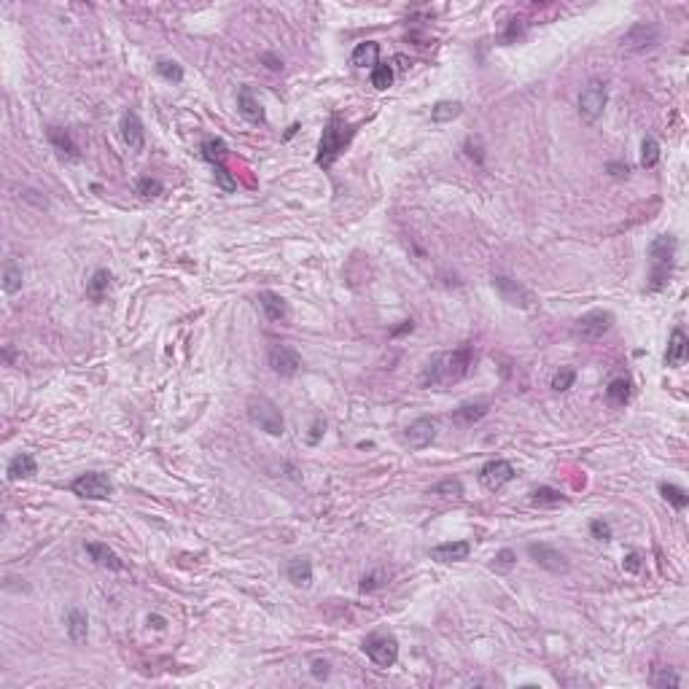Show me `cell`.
<instances>
[{
  "label": "cell",
  "mask_w": 689,
  "mask_h": 689,
  "mask_svg": "<svg viewBox=\"0 0 689 689\" xmlns=\"http://www.w3.org/2000/svg\"><path fill=\"white\" fill-rule=\"evenodd\" d=\"M528 554H530V560L536 566H541L544 571H550V574H568L571 571V563H568L566 554L560 552V550H554V547H550V544H530Z\"/></svg>",
  "instance_id": "cell-11"
},
{
  "label": "cell",
  "mask_w": 689,
  "mask_h": 689,
  "mask_svg": "<svg viewBox=\"0 0 689 689\" xmlns=\"http://www.w3.org/2000/svg\"><path fill=\"white\" fill-rule=\"evenodd\" d=\"M248 420L264 433H270V436H283L285 433L283 412L267 396H251L248 399Z\"/></svg>",
  "instance_id": "cell-4"
},
{
  "label": "cell",
  "mask_w": 689,
  "mask_h": 689,
  "mask_svg": "<svg viewBox=\"0 0 689 689\" xmlns=\"http://www.w3.org/2000/svg\"><path fill=\"white\" fill-rule=\"evenodd\" d=\"M213 176H216V183L224 191H234V189H237V181H234V176H232L229 167H227L224 162H216V164H213Z\"/></svg>",
  "instance_id": "cell-40"
},
{
  "label": "cell",
  "mask_w": 689,
  "mask_h": 689,
  "mask_svg": "<svg viewBox=\"0 0 689 689\" xmlns=\"http://www.w3.org/2000/svg\"><path fill=\"white\" fill-rule=\"evenodd\" d=\"M479 485L485 487V490H501L503 485H509L512 482L514 477H517V472H514V466L509 463V460H501V458H496V460H487L485 466L479 469Z\"/></svg>",
  "instance_id": "cell-10"
},
{
  "label": "cell",
  "mask_w": 689,
  "mask_h": 689,
  "mask_svg": "<svg viewBox=\"0 0 689 689\" xmlns=\"http://www.w3.org/2000/svg\"><path fill=\"white\" fill-rule=\"evenodd\" d=\"M324 433H326V420L321 418V415H318V418L312 420V426H310V433H307V442H310V445H318V442H321V436H324Z\"/></svg>",
  "instance_id": "cell-46"
},
{
  "label": "cell",
  "mask_w": 689,
  "mask_h": 689,
  "mask_svg": "<svg viewBox=\"0 0 689 689\" xmlns=\"http://www.w3.org/2000/svg\"><path fill=\"white\" fill-rule=\"evenodd\" d=\"M237 110H240L251 124H264V106L258 103V97L254 95L251 86H243V89L237 92Z\"/></svg>",
  "instance_id": "cell-19"
},
{
  "label": "cell",
  "mask_w": 689,
  "mask_h": 689,
  "mask_svg": "<svg viewBox=\"0 0 689 689\" xmlns=\"http://www.w3.org/2000/svg\"><path fill=\"white\" fill-rule=\"evenodd\" d=\"M361 649L366 651V657L375 662V665H380V668H391L399 660V641L391 633L366 635Z\"/></svg>",
  "instance_id": "cell-5"
},
{
  "label": "cell",
  "mask_w": 689,
  "mask_h": 689,
  "mask_svg": "<svg viewBox=\"0 0 689 689\" xmlns=\"http://www.w3.org/2000/svg\"><path fill=\"white\" fill-rule=\"evenodd\" d=\"M119 130H122L124 143L130 146L132 151H143L146 146V130H143V122L137 116L135 110H124L122 122H119Z\"/></svg>",
  "instance_id": "cell-15"
},
{
  "label": "cell",
  "mask_w": 689,
  "mask_h": 689,
  "mask_svg": "<svg viewBox=\"0 0 689 689\" xmlns=\"http://www.w3.org/2000/svg\"><path fill=\"white\" fill-rule=\"evenodd\" d=\"M436 431H439V420L436 418H418L415 423H409L404 439L412 450H423V447H428L436 439Z\"/></svg>",
  "instance_id": "cell-14"
},
{
  "label": "cell",
  "mask_w": 689,
  "mask_h": 689,
  "mask_svg": "<svg viewBox=\"0 0 689 689\" xmlns=\"http://www.w3.org/2000/svg\"><path fill=\"white\" fill-rule=\"evenodd\" d=\"M606 399L611 406H625L630 402V380L627 377H617L608 382L606 388Z\"/></svg>",
  "instance_id": "cell-29"
},
{
  "label": "cell",
  "mask_w": 689,
  "mask_h": 689,
  "mask_svg": "<svg viewBox=\"0 0 689 689\" xmlns=\"http://www.w3.org/2000/svg\"><path fill=\"white\" fill-rule=\"evenodd\" d=\"M203 156L210 164L224 162V156H227V143H224V140H218V137L205 140V143H203Z\"/></svg>",
  "instance_id": "cell-35"
},
{
  "label": "cell",
  "mask_w": 689,
  "mask_h": 689,
  "mask_svg": "<svg viewBox=\"0 0 689 689\" xmlns=\"http://www.w3.org/2000/svg\"><path fill=\"white\" fill-rule=\"evenodd\" d=\"M433 496H445V499H460L463 496V482L460 479H445L439 485L431 487Z\"/></svg>",
  "instance_id": "cell-39"
},
{
  "label": "cell",
  "mask_w": 689,
  "mask_h": 689,
  "mask_svg": "<svg viewBox=\"0 0 689 689\" xmlns=\"http://www.w3.org/2000/svg\"><path fill=\"white\" fill-rule=\"evenodd\" d=\"M590 536H593L595 541H600V544H606V541H611V525H608L606 520H593L590 523Z\"/></svg>",
  "instance_id": "cell-43"
},
{
  "label": "cell",
  "mask_w": 689,
  "mask_h": 689,
  "mask_svg": "<svg viewBox=\"0 0 689 689\" xmlns=\"http://www.w3.org/2000/svg\"><path fill=\"white\" fill-rule=\"evenodd\" d=\"M149 625L154 627V630H164V625H167V622H164L162 617H156V614H151V617H149Z\"/></svg>",
  "instance_id": "cell-49"
},
{
  "label": "cell",
  "mask_w": 689,
  "mask_h": 689,
  "mask_svg": "<svg viewBox=\"0 0 689 689\" xmlns=\"http://www.w3.org/2000/svg\"><path fill=\"white\" fill-rule=\"evenodd\" d=\"M310 673H312V678H318V681H326V678L331 676V665H329V660H312Z\"/></svg>",
  "instance_id": "cell-47"
},
{
  "label": "cell",
  "mask_w": 689,
  "mask_h": 689,
  "mask_svg": "<svg viewBox=\"0 0 689 689\" xmlns=\"http://www.w3.org/2000/svg\"><path fill=\"white\" fill-rule=\"evenodd\" d=\"M353 130L351 124H345L339 116H331L329 124L324 127V135H321V143H318V156L315 162L321 164L324 170H329L331 164L337 162V156L345 151V146L353 140Z\"/></svg>",
  "instance_id": "cell-2"
},
{
  "label": "cell",
  "mask_w": 689,
  "mask_h": 689,
  "mask_svg": "<svg viewBox=\"0 0 689 689\" xmlns=\"http://www.w3.org/2000/svg\"><path fill=\"white\" fill-rule=\"evenodd\" d=\"M162 181L159 178H151V176H146V178H137V183H135V191L143 197V200H154V197H159L162 194Z\"/></svg>",
  "instance_id": "cell-34"
},
{
  "label": "cell",
  "mask_w": 689,
  "mask_h": 689,
  "mask_svg": "<svg viewBox=\"0 0 689 689\" xmlns=\"http://www.w3.org/2000/svg\"><path fill=\"white\" fill-rule=\"evenodd\" d=\"M369 79H372V86L382 92V89H388V86L393 84V68L391 65H380L377 62V65L372 68V76H369Z\"/></svg>",
  "instance_id": "cell-37"
},
{
  "label": "cell",
  "mask_w": 689,
  "mask_h": 689,
  "mask_svg": "<svg viewBox=\"0 0 689 689\" xmlns=\"http://www.w3.org/2000/svg\"><path fill=\"white\" fill-rule=\"evenodd\" d=\"M472 554V544L469 541H442L431 550V557L439 560V563H458V560H466Z\"/></svg>",
  "instance_id": "cell-17"
},
{
  "label": "cell",
  "mask_w": 689,
  "mask_h": 689,
  "mask_svg": "<svg viewBox=\"0 0 689 689\" xmlns=\"http://www.w3.org/2000/svg\"><path fill=\"white\" fill-rule=\"evenodd\" d=\"M657 41H660V28L654 22H638L625 33L622 49L625 52H644V49H651Z\"/></svg>",
  "instance_id": "cell-12"
},
{
  "label": "cell",
  "mask_w": 689,
  "mask_h": 689,
  "mask_svg": "<svg viewBox=\"0 0 689 689\" xmlns=\"http://www.w3.org/2000/svg\"><path fill=\"white\" fill-rule=\"evenodd\" d=\"M385 584V571H372V574H366L364 579H361V584H358V590L361 593H375V590H380Z\"/></svg>",
  "instance_id": "cell-41"
},
{
  "label": "cell",
  "mask_w": 689,
  "mask_h": 689,
  "mask_svg": "<svg viewBox=\"0 0 689 689\" xmlns=\"http://www.w3.org/2000/svg\"><path fill=\"white\" fill-rule=\"evenodd\" d=\"M46 137H49V143L55 146V151L62 156V159L76 162V159L81 156V154H79V146H76V140H73V135H70L65 127H49Z\"/></svg>",
  "instance_id": "cell-16"
},
{
  "label": "cell",
  "mask_w": 689,
  "mask_h": 689,
  "mask_svg": "<svg viewBox=\"0 0 689 689\" xmlns=\"http://www.w3.org/2000/svg\"><path fill=\"white\" fill-rule=\"evenodd\" d=\"M65 625H68V635L76 641V644L86 641V633H89V620H86V614H84L81 608H70L68 617H65Z\"/></svg>",
  "instance_id": "cell-27"
},
{
  "label": "cell",
  "mask_w": 689,
  "mask_h": 689,
  "mask_svg": "<svg viewBox=\"0 0 689 689\" xmlns=\"http://www.w3.org/2000/svg\"><path fill=\"white\" fill-rule=\"evenodd\" d=\"M608 170H611V176H614V178H627V173H630V170H627V164H617V162L608 164Z\"/></svg>",
  "instance_id": "cell-48"
},
{
  "label": "cell",
  "mask_w": 689,
  "mask_h": 689,
  "mask_svg": "<svg viewBox=\"0 0 689 689\" xmlns=\"http://www.w3.org/2000/svg\"><path fill=\"white\" fill-rule=\"evenodd\" d=\"M84 550H86V554H89V557H92V560H95V563L100 568H108V571H124V560L116 552H113V550H110L108 544H100V541H89V544H86Z\"/></svg>",
  "instance_id": "cell-18"
},
{
  "label": "cell",
  "mask_w": 689,
  "mask_h": 689,
  "mask_svg": "<svg viewBox=\"0 0 689 689\" xmlns=\"http://www.w3.org/2000/svg\"><path fill=\"white\" fill-rule=\"evenodd\" d=\"M285 576H288L291 584H297V587H307L312 581V563L307 557H294V560H288Z\"/></svg>",
  "instance_id": "cell-24"
},
{
  "label": "cell",
  "mask_w": 689,
  "mask_h": 689,
  "mask_svg": "<svg viewBox=\"0 0 689 689\" xmlns=\"http://www.w3.org/2000/svg\"><path fill=\"white\" fill-rule=\"evenodd\" d=\"M660 496L668 501L673 509H678V512L689 506L687 490H684V487H678V485H673V482H660Z\"/></svg>",
  "instance_id": "cell-32"
},
{
  "label": "cell",
  "mask_w": 689,
  "mask_h": 689,
  "mask_svg": "<svg viewBox=\"0 0 689 689\" xmlns=\"http://www.w3.org/2000/svg\"><path fill=\"white\" fill-rule=\"evenodd\" d=\"M651 684L654 687H681V678L673 671H662V673L651 676Z\"/></svg>",
  "instance_id": "cell-44"
},
{
  "label": "cell",
  "mask_w": 689,
  "mask_h": 689,
  "mask_svg": "<svg viewBox=\"0 0 689 689\" xmlns=\"http://www.w3.org/2000/svg\"><path fill=\"white\" fill-rule=\"evenodd\" d=\"M22 280H25L22 264L16 258H6V264H3V291L6 294H16L22 288Z\"/></svg>",
  "instance_id": "cell-26"
},
{
  "label": "cell",
  "mask_w": 689,
  "mask_h": 689,
  "mask_svg": "<svg viewBox=\"0 0 689 689\" xmlns=\"http://www.w3.org/2000/svg\"><path fill=\"white\" fill-rule=\"evenodd\" d=\"M530 503L533 506H560V503H566V496L560 490H554V487L541 485L530 493Z\"/></svg>",
  "instance_id": "cell-31"
},
{
  "label": "cell",
  "mask_w": 689,
  "mask_h": 689,
  "mask_svg": "<svg viewBox=\"0 0 689 689\" xmlns=\"http://www.w3.org/2000/svg\"><path fill=\"white\" fill-rule=\"evenodd\" d=\"M108 288H110V272L97 270L95 275H92V280L86 283V297L92 299V302H103L106 294H108Z\"/></svg>",
  "instance_id": "cell-30"
},
{
  "label": "cell",
  "mask_w": 689,
  "mask_h": 689,
  "mask_svg": "<svg viewBox=\"0 0 689 689\" xmlns=\"http://www.w3.org/2000/svg\"><path fill=\"white\" fill-rule=\"evenodd\" d=\"M264 59L270 62V68H272V70H280V68H283V62H280V59H275V57L267 55V57H264Z\"/></svg>",
  "instance_id": "cell-51"
},
{
  "label": "cell",
  "mask_w": 689,
  "mask_h": 689,
  "mask_svg": "<svg viewBox=\"0 0 689 689\" xmlns=\"http://www.w3.org/2000/svg\"><path fill=\"white\" fill-rule=\"evenodd\" d=\"M35 474H38V463H35V458H33L30 452H19V455H14V458L8 460V469H6V477H8L11 482L30 479V477H35Z\"/></svg>",
  "instance_id": "cell-21"
},
{
  "label": "cell",
  "mask_w": 689,
  "mask_h": 689,
  "mask_svg": "<svg viewBox=\"0 0 689 689\" xmlns=\"http://www.w3.org/2000/svg\"><path fill=\"white\" fill-rule=\"evenodd\" d=\"M474 358L477 355H474L472 345H463V348L450 353H439L426 364L423 375H420V385L423 388H442L450 382H458L474 369Z\"/></svg>",
  "instance_id": "cell-1"
},
{
  "label": "cell",
  "mask_w": 689,
  "mask_h": 689,
  "mask_svg": "<svg viewBox=\"0 0 689 689\" xmlns=\"http://www.w3.org/2000/svg\"><path fill=\"white\" fill-rule=\"evenodd\" d=\"M493 288L499 291V297L503 299L506 304L520 307V310H530V307H536V302H539L530 288H525V285L512 280V278H506V275H496V278H493Z\"/></svg>",
  "instance_id": "cell-7"
},
{
  "label": "cell",
  "mask_w": 689,
  "mask_h": 689,
  "mask_svg": "<svg viewBox=\"0 0 689 689\" xmlns=\"http://www.w3.org/2000/svg\"><path fill=\"white\" fill-rule=\"evenodd\" d=\"M657 162H660V143L654 137H644V143H641V167L651 170V167H657Z\"/></svg>",
  "instance_id": "cell-33"
},
{
  "label": "cell",
  "mask_w": 689,
  "mask_h": 689,
  "mask_svg": "<svg viewBox=\"0 0 689 689\" xmlns=\"http://www.w3.org/2000/svg\"><path fill=\"white\" fill-rule=\"evenodd\" d=\"M487 409H490L487 402H469V404H460L458 409L452 412V420H455L458 426H463V428H469V426H474L477 420L485 418Z\"/></svg>",
  "instance_id": "cell-23"
},
{
  "label": "cell",
  "mask_w": 689,
  "mask_h": 689,
  "mask_svg": "<svg viewBox=\"0 0 689 689\" xmlns=\"http://www.w3.org/2000/svg\"><path fill=\"white\" fill-rule=\"evenodd\" d=\"M460 113H463V103H458V100H439L431 108V122L447 124L452 119H458Z\"/></svg>",
  "instance_id": "cell-28"
},
{
  "label": "cell",
  "mask_w": 689,
  "mask_h": 689,
  "mask_svg": "<svg viewBox=\"0 0 689 689\" xmlns=\"http://www.w3.org/2000/svg\"><path fill=\"white\" fill-rule=\"evenodd\" d=\"M608 106V89L603 81H590L579 95V113L584 122H598Z\"/></svg>",
  "instance_id": "cell-8"
},
{
  "label": "cell",
  "mask_w": 689,
  "mask_h": 689,
  "mask_svg": "<svg viewBox=\"0 0 689 689\" xmlns=\"http://www.w3.org/2000/svg\"><path fill=\"white\" fill-rule=\"evenodd\" d=\"M258 304H261L264 315H267L270 321H275V324L288 318V302H285L280 294H275V291H261V294H258Z\"/></svg>",
  "instance_id": "cell-22"
},
{
  "label": "cell",
  "mask_w": 689,
  "mask_h": 689,
  "mask_svg": "<svg viewBox=\"0 0 689 689\" xmlns=\"http://www.w3.org/2000/svg\"><path fill=\"white\" fill-rule=\"evenodd\" d=\"M156 73L170 84L183 81V68H181L178 62H173V59H159V62H156Z\"/></svg>",
  "instance_id": "cell-36"
},
{
  "label": "cell",
  "mask_w": 689,
  "mask_h": 689,
  "mask_svg": "<svg viewBox=\"0 0 689 689\" xmlns=\"http://www.w3.org/2000/svg\"><path fill=\"white\" fill-rule=\"evenodd\" d=\"M377 57H380V43L366 41V43H358V46L353 49L351 62L355 65V68H375V65H377Z\"/></svg>",
  "instance_id": "cell-25"
},
{
  "label": "cell",
  "mask_w": 689,
  "mask_h": 689,
  "mask_svg": "<svg viewBox=\"0 0 689 689\" xmlns=\"http://www.w3.org/2000/svg\"><path fill=\"white\" fill-rule=\"evenodd\" d=\"M676 251H678V243H676L673 234H660L657 240H651V245H649V258H651V283H649V291L665 288L668 278H671V270H673Z\"/></svg>",
  "instance_id": "cell-3"
},
{
  "label": "cell",
  "mask_w": 689,
  "mask_h": 689,
  "mask_svg": "<svg viewBox=\"0 0 689 689\" xmlns=\"http://www.w3.org/2000/svg\"><path fill=\"white\" fill-rule=\"evenodd\" d=\"M576 382V372L574 369H560V372H554V377H552V388L554 391H568L571 385Z\"/></svg>",
  "instance_id": "cell-42"
},
{
  "label": "cell",
  "mask_w": 689,
  "mask_h": 689,
  "mask_svg": "<svg viewBox=\"0 0 689 689\" xmlns=\"http://www.w3.org/2000/svg\"><path fill=\"white\" fill-rule=\"evenodd\" d=\"M267 355H270L272 372L280 375V377H294L302 369V355L291 345H272Z\"/></svg>",
  "instance_id": "cell-13"
},
{
  "label": "cell",
  "mask_w": 689,
  "mask_h": 689,
  "mask_svg": "<svg viewBox=\"0 0 689 689\" xmlns=\"http://www.w3.org/2000/svg\"><path fill=\"white\" fill-rule=\"evenodd\" d=\"M614 326V315L608 310H593L584 312L579 321L574 324V334L579 339H587V342H595L606 334L608 329Z\"/></svg>",
  "instance_id": "cell-9"
},
{
  "label": "cell",
  "mask_w": 689,
  "mask_h": 689,
  "mask_svg": "<svg viewBox=\"0 0 689 689\" xmlns=\"http://www.w3.org/2000/svg\"><path fill=\"white\" fill-rule=\"evenodd\" d=\"M517 566V552L514 550H501V552H496V557H493V563H490V568L493 571H499V574H506V571H512V568Z\"/></svg>",
  "instance_id": "cell-38"
},
{
  "label": "cell",
  "mask_w": 689,
  "mask_h": 689,
  "mask_svg": "<svg viewBox=\"0 0 689 689\" xmlns=\"http://www.w3.org/2000/svg\"><path fill=\"white\" fill-rule=\"evenodd\" d=\"M641 566H644V557H641V552H627V554H625V560H622V568H625L627 574H638V571H641Z\"/></svg>",
  "instance_id": "cell-45"
},
{
  "label": "cell",
  "mask_w": 689,
  "mask_h": 689,
  "mask_svg": "<svg viewBox=\"0 0 689 689\" xmlns=\"http://www.w3.org/2000/svg\"><path fill=\"white\" fill-rule=\"evenodd\" d=\"M70 490L79 496V499L86 501H108L110 493H113V482H110L106 474L100 472H86L81 477H76L70 482Z\"/></svg>",
  "instance_id": "cell-6"
},
{
  "label": "cell",
  "mask_w": 689,
  "mask_h": 689,
  "mask_svg": "<svg viewBox=\"0 0 689 689\" xmlns=\"http://www.w3.org/2000/svg\"><path fill=\"white\" fill-rule=\"evenodd\" d=\"M404 331H412V321H404L402 329H393V337H399V334H404Z\"/></svg>",
  "instance_id": "cell-50"
},
{
  "label": "cell",
  "mask_w": 689,
  "mask_h": 689,
  "mask_svg": "<svg viewBox=\"0 0 689 689\" xmlns=\"http://www.w3.org/2000/svg\"><path fill=\"white\" fill-rule=\"evenodd\" d=\"M689 351V339L684 334V329H673L671 339H668V348H665V366H681L687 358Z\"/></svg>",
  "instance_id": "cell-20"
}]
</instances>
